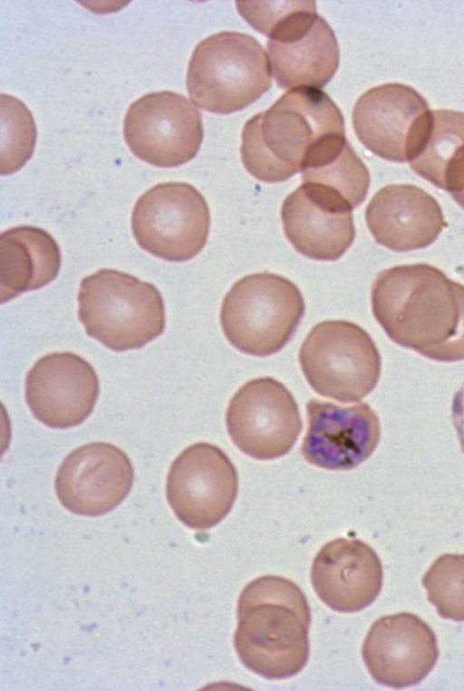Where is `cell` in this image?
<instances>
[{"instance_id":"44dd1931","label":"cell","mask_w":464,"mask_h":691,"mask_svg":"<svg viewBox=\"0 0 464 691\" xmlns=\"http://www.w3.org/2000/svg\"><path fill=\"white\" fill-rule=\"evenodd\" d=\"M61 253L46 231L16 226L0 235V302L39 289L58 274Z\"/></svg>"},{"instance_id":"6da1fadb","label":"cell","mask_w":464,"mask_h":691,"mask_svg":"<svg viewBox=\"0 0 464 691\" xmlns=\"http://www.w3.org/2000/svg\"><path fill=\"white\" fill-rule=\"evenodd\" d=\"M373 315L401 347L441 362L464 360V285L427 264L382 271L372 288Z\"/></svg>"},{"instance_id":"7c38bea8","label":"cell","mask_w":464,"mask_h":691,"mask_svg":"<svg viewBox=\"0 0 464 691\" xmlns=\"http://www.w3.org/2000/svg\"><path fill=\"white\" fill-rule=\"evenodd\" d=\"M238 477L217 446L197 443L172 463L166 485L168 502L188 527L205 530L223 520L236 500Z\"/></svg>"},{"instance_id":"7402d4cb","label":"cell","mask_w":464,"mask_h":691,"mask_svg":"<svg viewBox=\"0 0 464 691\" xmlns=\"http://www.w3.org/2000/svg\"><path fill=\"white\" fill-rule=\"evenodd\" d=\"M409 163L464 207V111L431 110L423 140Z\"/></svg>"},{"instance_id":"4fadbf2b","label":"cell","mask_w":464,"mask_h":691,"mask_svg":"<svg viewBox=\"0 0 464 691\" xmlns=\"http://www.w3.org/2000/svg\"><path fill=\"white\" fill-rule=\"evenodd\" d=\"M431 110L413 88L401 83L373 87L356 101L353 126L359 140L390 161H410L426 134Z\"/></svg>"},{"instance_id":"9a60e30c","label":"cell","mask_w":464,"mask_h":691,"mask_svg":"<svg viewBox=\"0 0 464 691\" xmlns=\"http://www.w3.org/2000/svg\"><path fill=\"white\" fill-rule=\"evenodd\" d=\"M99 380L87 360L72 352L40 358L25 379V399L33 415L53 428L82 423L92 413Z\"/></svg>"},{"instance_id":"8fae6325","label":"cell","mask_w":464,"mask_h":691,"mask_svg":"<svg viewBox=\"0 0 464 691\" xmlns=\"http://www.w3.org/2000/svg\"><path fill=\"white\" fill-rule=\"evenodd\" d=\"M124 139L131 152L151 165L173 168L192 159L203 139L200 112L172 91L143 95L128 109Z\"/></svg>"},{"instance_id":"8992f818","label":"cell","mask_w":464,"mask_h":691,"mask_svg":"<svg viewBox=\"0 0 464 691\" xmlns=\"http://www.w3.org/2000/svg\"><path fill=\"white\" fill-rule=\"evenodd\" d=\"M271 84V69L262 45L248 34L227 31L199 42L186 81L191 101L218 114L247 107Z\"/></svg>"},{"instance_id":"d4e9b609","label":"cell","mask_w":464,"mask_h":691,"mask_svg":"<svg viewBox=\"0 0 464 691\" xmlns=\"http://www.w3.org/2000/svg\"><path fill=\"white\" fill-rule=\"evenodd\" d=\"M428 600L442 618L464 621V554H444L425 573Z\"/></svg>"},{"instance_id":"5bb4252c","label":"cell","mask_w":464,"mask_h":691,"mask_svg":"<svg viewBox=\"0 0 464 691\" xmlns=\"http://www.w3.org/2000/svg\"><path fill=\"white\" fill-rule=\"evenodd\" d=\"M133 476L130 461L122 450L109 443H90L64 458L56 474L55 493L71 513L98 516L123 501Z\"/></svg>"},{"instance_id":"30bf717a","label":"cell","mask_w":464,"mask_h":691,"mask_svg":"<svg viewBox=\"0 0 464 691\" xmlns=\"http://www.w3.org/2000/svg\"><path fill=\"white\" fill-rule=\"evenodd\" d=\"M226 424L237 447L258 460L288 453L302 430L292 393L270 377L252 379L235 393L227 407Z\"/></svg>"},{"instance_id":"cb8c5ba5","label":"cell","mask_w":464,"mask_h":691,"mask_svg":"<svg viewBox=\"0 0 464 691\" xmlns=\"http://www.w3.org/2000/svg\"><path fill=\"white\" fill-rule=\"evenodd\" d=\"M1 174H11L32 156L36 130L31 112L17 99L1 95Z\"/></svg>"},{"instance_id":"e0dca14e","label":"cell","mask_w":464,"mask_h":691,"mask_svg":"<svg viewBox=\"0 0 464 691\" xmlns=\"http://www.w3.org/2000/svg\"><path fill=\"white\" fill-rule=\"evenodd\" d=\"M362 654L377 683L402 688L418 684L430 672L439 649L430 627L418 616L403 612L377 619Z\"/></svg>"},{"instance_id":"5b68a950","label":"cell","mask_w":464,"mask_h":691,"mask_svg":"<svg viewBox=\"0 0 464 691\" xmlns=\"http://www.w3.org/2000/svg\"><path fill=\"white\" fill-rule=\"evenodd\" d=\"M78 303L86 333L114 351L141 348L165 327L159 290L114 269H102L82 279Z\"/></svg>"},{"instance_id":"9c48e42d","label":"cell","mask_w":464,"mask_h":691,"mask_svg":"<svg viewBox=\"0 0 464 691\" xmlns=\"http://www.w3.org/2000/svg\"><path fill=\"white\" fill-rule=\"evenodd\" d=\"M210 226L208 204L190 184H158L137 200L131 229L138 245L167 261L183 262L204 247Z\"/></svg>"},{"instance_id":"ac0fdd59","label":"cell","mask_w":464,"mask_h":691,"mask_svg":"<svg viewBox=\"0 0 464 691\" xmlns=\"http://www.w3.org/2000/svg\"><path fill=\"white\" fill-rule=\"evenodd\" d=\"M353 206L338 192L303 183L283 202L285 235L297 252L316 260H336L355 237Z\"/></svg>"},{"instance_id":"7a4b0ae2","label":"cell","mask_w":464,"mask_h":691,"mask_svg":"<svg viewBox=\"0 0 464 691\" xmlns=\"http://www.w3.org/2000/svg\"><path fill=\"white\" fill-rule=\"evenodd\" d=\"M234 646L243 665L267 679L300 672L309 656L310 608L301 589L276 576L252 581L237 602Z\"/></svg>"},{"instance_id":"ba28073f","label":"cell","mask_w":464,"mask_h":691,"mask_svg":"<svg viewBox=\"0 0 464 691\" xmlns=\"http://www.w3.org/2000/svg\"><path fill=\"white\" fill-rule=\"evenodd\" d=\"M299 362L316 393L340 402H357L371 393L382 366L372 337L343 320L314 326L300 348Z\"/></svg>"},{"instance_id":"2e32d148","label":"cell","mask_w":464,"mask_h":691,"mask_svg":"<svg viewBox=\"0 0 464 691\" xmlns=\"http://www.w3.org/2000/svg\"><path fill=\"white\" fill-rule=\"evenodd\" d=\"M308 427L301 454L310 464L328 470H350L368 459L381 437L378 416L366 403L341 407L311 399Z\"/></svg>"},{"instance_id":"d6986e66","label":"cell","mask_w":464,"mask_h":691,"mask_svg":"<svg viewBox=\"0 0 464 691\" xmlns=\"http://www.w3.org/2000/svg\"><path fill=\"white\" fill-rule=\"evenodd\" d=\"M311 581L328 607L339 612H355L368 607L379 595L382 567L376 552L363 542L337 538L316 554Z\"/></svg>"},{"instance_id":"3957f363","label":"cell","mask_w":464,"mask_h":691,"mask_svg":"<svg viewBox=\"0 0 464 691\" xmlns=\"http://www.w3.org/2000/svg\"><path fill=\"white\" fill-rule=\"evenodd\" d=\"M339 133H344L342 112L325 92L293 89L246 122L242 162L256 178L282 182L302 171L307 157L321 142Z\"/></svg>"},{"instance_id":"ffe728a7","label":"cell","mask_w":464,"mask_h":691,"mask_svg":"<svg viewBox=\"0 0 464 691\" xmlns=\"http://www.w3.org/2000/svg\"><path fill=\"white\" fill-rule=\"evenodd\" d=\"M365 220L375 241L396 252L430 245L446 225L437 200L410 184L381 188L367 205Z\"/></svg>"},{"instance_id":"52a82bcc","label":"cell","mask_w":464,"mask_h":691,"mask_svg":"<svg viewBox=\"0 0 464 691\" xmlns=\"http://www.w3.org/2000/svg\"><path fill=\"white\" fill-rule=\"evenodd\" d=\"M304 312V301L295 284L277 274L258 273L233 284L224 297L220 322L232 346L265 357L289 341Z\"/></svg>"},{"instance_id":"277c9868","label":"cell","mask_w":464,"mask_h":691,"mask_svg":"<svg viewBox=\"0 0 464 691\" xmlns=\"http://www.w3.org/2000/svg\"><path fill=\"white\" fill-rule=\"evenodd\" d=\"M255 29L266 35L278 87H324L339 65L334 31L316 14L314 1H272L260 9Z\"/></svg>"},{"instance_id":"603a6c76","label":"cell","mask_w":464,"mask_h":691,"mask_svg":"<svg viewBox=\"0 0 464 691\" xmlns=\"http://www.w3.org/2000/svg\"><path fill=\"white\" fill-rule=\"evenodd\" d=\"M303 183L318 184L342 195L353 207L368 192L370 174L344 134H335L310 153L302 168Z\"/></svg>"}]
</instances>
